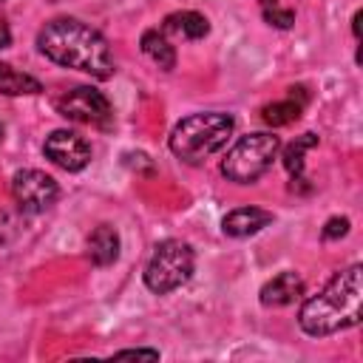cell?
<instances>
[{"instance_id": "1", "label": "cell", "mask_w": 363, "mask_h": 363, "mask_svg": "<svg viewBox=\"0 0 363 363\" xmlns=\"http://www.w3.org/2000/svg\"><path fill=\"white\" fill-rule=\"evenodd\" d=\"M37 48L51 62L91 74L94 79H108L116 71L108 40L77 17L48 20L37 34Z\"/></svg>"}, {"instance_id": "2", "label": "cell", "mask_w": 363, "mask_h": 363, "mask_svg": "<svg viewBox=\"0 0 363 363\" xmlns=\"http://www.w3.org/2000/svg\"><path fill=\"white\" fill-rule=\"evenodd\" d=\"M363 306V267L352 264L343 272H335L332 281L312 298L303 301L298 323L312 337H326L360 323Z\"/></svg>"}, {"instance_id": "3", "label": "cell", "mask_w": 363, "mask_h": 363, "mask_svg": "<svg viewBox=\"0 0 363 363\" xmlns=\"http://www.w3.org/2000/svg\"><path fill=\"white\" fill-rule=\"evenodd\" d=\"M233 128H235V119L224 111L190 113L182 122H176L167 145L176 159L187 164H199L227 145V139L233 136Z\"/></svg>"}, {"instance_id": "4", "label": "cell", "mask_w": 363, "mask_h": 363, "mask_svg": "<svg viewBox=\"0 0 363 363\" xmlns=\"http://www.w3.org/2000/svg\"><path fill=\"white\" fill-rule=\"evenodd\" d=\"M278 150H281V139L275 133L269 130L247 133L221 159V173L235 184H252L272 167Z\"/></svg>"}, {"instance_id": "5", "label": "cell", "mask_w": 363, "mask_h": 363, "mask_svg": "<svg viewBox=\"0 0 363 363\" xmlns=\"http://www.w3.org/2000/svg\"><path fill=\"white\" fill-rule=\"evenodd\" d=\"M196 269V255L193 247L187 241L179 238H167L162 244H156L150 261L145 264V286L153 295H167L179 286H184L193 278Z\"/></svg>"}, {"instance_id": "6", "label": "cell", "mask_w": 363, "mask_h": 363, "mask_svg": "<svg viewBox=\"0 0 363 363\" xmlns=\"http://www.w3.org/2000/svg\"><path fill=\"white\" fill-rule=\"evenodd\" d=\"M54 108L60 116H65L68 122H79V125H111L113 119V108L108 102V96L91 85H74L65 94H60L54 99Z\"/></svg>"}, {"instance_id": "7", "label": "cell", "mask_w": 363, "mask_h": 363, "mask_svg": "<svg viewBox=\"0 0 363 363\" xmlns=\"http://www.w3.org/2000/svg\"><path fill=\"white\" fill-rule=\"evenodd\" d=\"M11 196H14V201L23 213H45L57 201L60 184L54 182V176L43 173V170H34V167H26V170L14 173Z\"/></svg>"}, {"instance_id": "8", "label": "cell", "mask_w": 363, "mask_h": 363, "mask_svg": "<svg viewBox=\"0 0 363 363\" xmlns=\"http://www.w3.org/2000/svg\"><path fill=\"white\" fill-rule=\"evenodd\" d=\"M43 153H45L57 167H62V170H68V173H79V170H85L88 162H91V145H88L79 133L65 130V128L51 130V133L45 136Z\"/></svg>"}, {"instance_id": "9", "label": "cell", "mask_w": 363, "mask_h": 363, "mask_svg": "<svg viewBox=\"0 0 363 363\" xmlns=\"http://www.w3.org/2000/svg\"><path fill=\"white\" fill-rule=\"evenodd\" d=\"M272 224V213L261 207H235L221 218V233L230 238H250Z\"/></svg>"}, {"instance_id": "10", "label": "cell", "mask_w": 363, "mask_h": 363, "mask_svg": "<svg viewBox=\"0 0 363 363\" xmlns=\"http://www.w3.org/2000/svg\"><path fill=\"white\" fill-rule=\"evenodd\" d=\"M303 295V278L292 269L278 272L261 286V303L264 306H286Z\"/></svg>"}, {"instance_id": "11", "label": "cell", "mask_w": 363, "mask_h": 363, "mask_svg": "<svg viewBox=\"0 0 363 363\" xmlns=\"http://www.w3.org/2000/svg\"><path fill=\"white\" fill-rule=\"evenodd\" d=\"M306 99H309L306 88H303V85H292L286 99H281V102H272V105H264V108H261V119H264L269 128L292 125V122L301 116V111H303Z\"/></svg>"}, {"instance_id": "12", "label": "cell", "mask_w": 363, "mask_h": 363, "mask_svg": "<svg viewBox=\"0 0 363 363\" xmlns=\"http://www.w3.org/2000/svg\"><path fill=\"white\" fill-rule=\"evenodd\" d=\"M88 258L96 267H111L119 258V233L111 224H99L88 235Z\"/></svg>"}, {"instance_id": "13", "label": "cell", "mask_w": 363, "mask_h": 363, "mask_svg": "<svg viewBox=\"0 0 363 363\" xmlns=\"http://www.w3.org/2000/svg\"><path fill=\"white\" fill-rule=\"evenodd\" d=\"M315 145H318V136H315V133H301V136H295V142H289V145L284 147L281 162H284L286 173L292 176V190L306 182V179H303V156H306V150H312Z\"/></svg>"}, {"instance_id": "14", "label": "cell", "mask_w": 363, "mask_h": 363, "mask_svg": "<svg viewBox=\"0 0 363 363\" xmlns=\"http://www.w3.org/2000/svg\"><path fill=\"white\" fill-rule=\"evenodd\" d=\"M0 94L6 96H34L43 94V82L26 71H17L9 62H0Z\"/></svg>"}, {"instance_id": "15", "label": "cell", "mask_w": 363, "mask_h": 363, "mask_svg": "<svg viewBox=\"0 0 363 363\" xmlns=\"http://www.w3.org/2000/svg\"><path fill=\"white\" fill-rule=\"evenodd\" d=\"M164 31H176L187 40H201L210 34V23L199 11H176L164 17Z\"/></svg>"}, {"instance_id": "16", "label": "cell", "mask_w": 363, "mask_h": 363, "mask_svg": "<svg viewBox=\"0 0 363 363\" xmlns=\"http://www.w3.org/2000/svg\"><path fill=\"white\" fill-rule=\"evenodd\" d=\"M142 51H145V57H150L159 68H164V71L176 68V51H173V45L167 43V37H164L159 28H147V31L142 34Z\"/></svg>"}, {"instance_id": "17", "label": "cell", "mask_w": 363, "mask_h": 363, "mask_svg": "<svg viewBox=\"0 0 363 363\" xmlns=\"http://www.w3.org/2000/svg\"><path fill=\"white\" fill-rule=\"evenodd\" d=\"M258 3H261V14H264V20L269 26H275V28H292V23H295V11L292 9L281 6L278 0H258Z\"/></svg>"}, {"instance_id": "18", "label": "cell", "mask_w": 363, "mask_h": 363, "mask_svg": "<svg viewBox=\"0 0 363 363\" xmlns=\"http://www.w3.org/2000/svg\"><path fill=\"white\" fill-rule=\"evenodd\" d=\"M349 233V218L346 216H335V218H329L326 221V227H323V241H332V238H343Z\"/></svg>"}, {"instance_id": "19", "label": "cell", "mask_w": 363, "mask_h": 363, "mask_svg": "<svg viewBox=\"0 0 363 363\" xmlns=\"http://www.w3.org/2000/svg\"><path fill=\"white\" fill-rule=\"evenodd\" d=\"M116 357H159V352L156 349H122V352H116Z\"/></svg>"}, {"instance_id": "20", "label": "cell", "mask_w": 363, "mask_h": 363, "mask_svg": "<svg viewBox=\"0 0 363 363\" xmlns=\"http://www.w3.org/2000/svg\"><path fill=\"white\" fill-rule=\"evenodd\" d=\"M9 45H11V31H9V26L0 23V48H9Z\"/></svg>"}, {"instance_id": "21", "label": "cell", "mask_w": 363, "mask_h": 363, "mask_svg": "<svg viewBox=\"0 0 363 363\" xmlns=\"http://www.w3.org/2000/svg\"><path fill=\"white\" fill-rule=\"evenodd\" d=\"M360 17H363L360 11H354V17H352V31H354L357 40H360Z\"/></svg>"}, {"instance_id": "22", "label": "cell", "mask_w": 363, "mask_h": 363, "mask_svg": "<svg viewBox=\"0 0 363 363\" xmlns=\"http://www.w3.org/2000/svg\"><path fill=\"white\" fill-rule=\"evenodd\" d=\"M0 139H3V125H0Z\"/></svg>"}]
</instances>
